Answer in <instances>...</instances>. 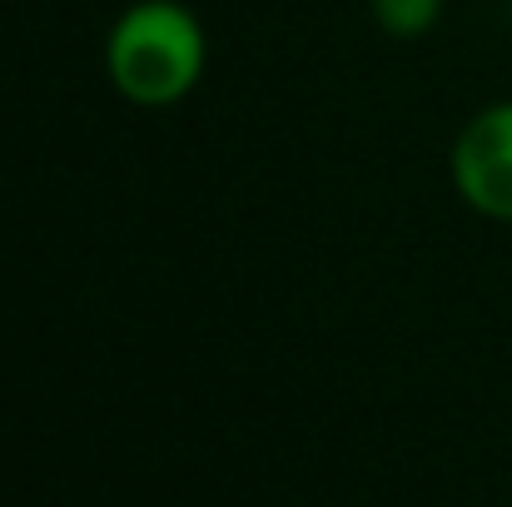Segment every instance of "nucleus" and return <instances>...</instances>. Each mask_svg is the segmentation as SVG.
Here are the masks:
<instances>
[{
	"label": "nucleus",
	"mask_w": 512,
	"mask_h": 507,
	"mask_svg": "<svg viewBox=\"0 0 512 507\" xmlns=\"http://www.w3.org/2000/svg\"><path fill=\"white\" fill-rule=\"evenodd\" d=\"M209 65L204 25L179 0H135L105 40V75L140 110L179 105Z\"/></svg>",
	"instance_id": "nucleus-1"
},
{
	"label": "nucleus",
	"mask_w": 512,
	"mask_h": 507,
	"mask_svg": "<svg viewBox=\"0 0 512 507\" xmlns=\"http://www.w3.org/2000/svg\"><path fill=\"white\" fill-rule=\"evenodd\" d=\"M453 189L483 219L512 224V100L483 105L453 140Z\"/></svg>",
	"instance_id": "nucleus-2"
},
{
	"label": "nucleus",
	"mask_w": 512,
	"mask_h": 507,
	"mask_svg": "<svg viewBox=\"0 0 512 507\" xmlns=\"http://www.w3.org/2000/svg\"><path fill=\"white\" fill-rule=\"evenodd\" d=\"M368 5L388 40H423L443 15V0H368Z\"/></svg>",
	"instance_id": "nucleus-3"
}]
</instances>
